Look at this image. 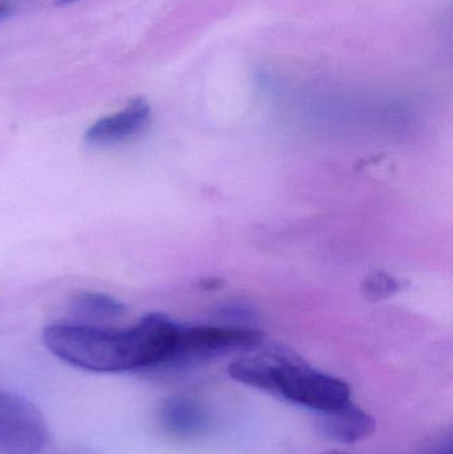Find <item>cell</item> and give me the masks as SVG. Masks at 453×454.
I'll use <instances>...</instances> for the list:
<instances>
[{"label": "cell", "instance_id": "6da1fadb", "mask_svg": "<svg viewBox=\"0 0 453 454\" xmlns=\"http://www.w3.org/2000/svg\"><path fill=\"white\" fill-rule=\"evenodd\" d=\"M178 325L161 314H149L130 328H106L85 323H53L43 330L51 354L72 367L117 373L161 368Z\"/></svg>", "mask_w": 453, "mask_h": 454}, {"label": "cell", "instance_id": "7a4b0ae2", "mask_svg": "<svg viewBox=\"0 0 453 454\" xmlns=\"http://www.w3.org/2000/svg\"><path fill=\"white\" fill-rule=\"evenodd\" d=\"M228 371L238 383L316 413L335 410L351 400L350 387L345 381L316 371L286 351L241 357Z\"/></svg>", "mask_w": 453, "mask_h": 454}, {"label": "cell", "instance_id": "3957f363", "mask_svg": "<svg viewBox=\"0 0 453 454\" xmlns=\"http://www.w3.org/2000/svg\"><path fill=\"white\" fill-rule=\"evenodd\" d=\"M262 333L249 328L193 325L178 327L172 351L161 368L196 367L237 352H247L262 343Z\"/></svg>", "mask_w": 453, "mask_h": 454}, {"label": "cell", "instance_id": "277c9868", "mask_svg": "<svg viewBox=\"0 0 453 454\" xmlns=\"http://www.w3.org/2000/svg\"><path fill=\"white\" fill-rule=\"evenodd\" d=\"M48 436L44 416L34 403L0 391V454H40Z\"/></svg>", "mask_w": 453, "mask_h": 454}, {"label": "cell", "instance_id": "5b68a950", "mask_svg": "<svg viewBox=\"0 0 453 454\" xmlns=\"http://www.w3.org/2000/svg\"><path fill=\"white\" fill-rule=\"evenodd\" d=\"M152 108L144 98H135L116 114L96 120L85 130L84 143L90 146H112L143 132L151 122Z\"/></svg>", "mask_w": 453, "mask_h": 454}, {"label": "cell", "instance_id": "8992f818", "mask_svg": "<svg viewBox=\"0 0 453 454\" xmlns=\"http://www.w3.org/2000/svg\"><path fill=\"white\" fill-rule=\"evenodd\" d=\"M375 420L353 400L327 412L318 413L319 434L337 444H354L375 431Z\"/></svg>", "mask_w": 453, "mask_h": 454}, {"label": "cell", "instance_id": "52a82bcc", "mask_svg": "<svg viewBox=\"0 0 453 454\" xmlns=\"http://www.w3.org/2000/svg\"><path fill=\"white\" fill-rule=\"evenodd\" d=\"M160 423L168 434L177 437H196L207 428L204 408L188 397H169L160 408Z\"/></svg>", "mask_w": 453, "mask_h": 454}, {"label": "cell", "instance_id": "ba28073f", "mask_svg": "<svg viewBox=\"0 0 453 454\" xmlns=\"http://www.w3.org/2000/svg\"><path fill=\"white\" fill-rule=\"evenodd\" d=\"M69 311L79 323H95L124 317L127 309L124 303L108 294L82 291L72 298Z\"/></svg>", "mask_w": 453, "mask_h": 454}, {"label": "cell", "instance_id": "9c48e42d", "mask_svg": "<svg viewBox=\"0 0 453 454\" xmlns=\"http://www.w3.org/2000/svg\"><path fill=\"white\" fill-rule=\"evenodd\" d=\"M399 283L385 272L370 275L362 286V293L369 301H382L398 293Z\"/></svg>", "mask_w": 453, "mask_h": 454}, {"label": "cell", "instance_id": "30bf717a", "mask_svg": "<svg viewBox=\"0 0 453 454\" xmlns=\"http://www.w3.org/2000/svg\"><path fill=\"white\" fill-rule=\"evenodd\" d=\"M10 12V7L5 3L0 2V18H4Z\"/></svg>", "mask_w": 453, "mask_h": 454}, {"label": "cell", "instance_id": "8fae6325", "mask_svg": "<svg viewBox=\"0 0 453 454\" xmlns=\"http://www.w3.org/2000/svg\"><path fill=\"white\" fill-rule=\"evenodd\" d=\"M79 2V0H58V3L56 4L58 5H69L72 4V3Z\"/></svg>", "mask_w": 453, "mask_h": 454}, {"label": "cell", "instance_id": "7c38bea8", "mask_svg": "<svg viewBox=\"0 0 453 454\" xmlns=\"http://www.w3.org/2000/svg\"><path fill=\"white\" fill-rule=\"evenodd\" d=\"M438 454H452L451 444L447 445L446 450H441Z\"/></svg>", "mask_w": 453, "mask_h": 454}, {"label": "cell", "instance_id": "4fadbf2b", "mask_svg": "<svg viewBox=\"0 0 453 454\" xmlns=\"http://www.w3.org/2000/svg\"><path fill=\"white\" fill-rule=\"evenodd\" d=\"M327 454H348V453H345V452H330V453H327Z\"/></svg>", "mask_w": 453, "mask_h": 454}]
</instances>
